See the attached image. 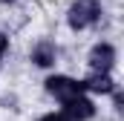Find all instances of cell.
Masks as SVG:
<instances>
[{"mask_svg": "<svg viewBox=\"0 0 124 121\" xmlns=\"http://www.w3.org/2000/svg\"><path fill=\"white\" fill-rule=\"evenodd\" d=\"M98 15H101L98 0H78V3L69 6V26L72 29H87L98 20Z\"/></svg>", "mask_w": 124, "mask_h": 121, "instance_id": "1", "label": "cell"}, {"mask_svg": "<svg viewBox=\"0 0 124 121\" xmlns=\"http://www.w3.org/2000/svg\"><path fill=\"white\" fill-rule=\"evenodd\" d=\"M46 92H52V95L61 98V101H69V98H75V95L84 92V84H78V81H72V78H66V75H55V78L46 81Z\"/></svg>", "mask_w": 124, "mask_h": 121, "instance_id": "2", "label": "cell"}, {"mask_svg": "<svg viewBox=\"0 0 124 121\" xmlns=\"http://www.w3.org/2000/svg\"><path fill=\"white\" fill-rule=\"evenodd\" d=\"M95 115V107L90 98H84V95H75V98H69V101H63V118L66 121H87Z\"/></svg>", "mask_w": 124, "mask_h": 121, "instance_id": "3", "label": "cell"}, {"mask_svg": "<svg viewBox=\"0 0 124 121\" xmlns=\"http://www.w3.org/2000/svg\"><path fill=\"white\" fill-rule=\"evenodd\" d=\"M113 63H116V49H113L110 43L93 46V52H90V66H93V72H110Z\"/></svg>", "mask_w": 124, "mask_h": 121, "instance_id": "4", "label": "cell"}, {"mask_svg": "<svg viewBox=\"0 0 124 121\" xmlns=\"http://www.w3.org/2000/svg\"><path fill=\"white\" fill-rule=\"evenodd\" d=\"M84 84V90L90 92H98V95H113V90H116V81L110 78V72H93L87 81H81Z\"/></svg>", "mask_w": 124, "mask_h": 121, "instance_id": "5", "label": "cell"}, {"mask_svg": "<svg viewBox=\"0 0 124 121\" xmlns=\"http://www.w3.org/2000/svg\"><path fill=\"white\" fill-rule=\"evenodd\" d=\"M32 60L38 66H52L55 63V43L52 40H40L35 49H32Z\"/></svg>", "mask_w": 124, "mask_h": 121, "instance_id": "6", "label": "cell"}, {"mask_svg": "<svg viewBox=\"0 0 124 121\" xmlns=\"http://www.w3.org/2000/svg\"><path fill=\"white\" fill-rule=\"evenodd\" d=\"M38 121H66V118H63V113H49V115H43Z\"/></svg>", "mask_w": 124, "mask_h": 121, "instance_id": "7", "label": "cell"}, {"mask_svg": "<svg viewBox=\"0 0 124 121\" xmlns=\"http://www.w3.org/2000/svg\"><path fill=\"white\" fill-rule=\"evenodd\" d=\"M6 49H9V38L0 32V58H3V52H6Z\"/></svg>", "mask_w": 124, "mask_h": 121, "instance_id": "8", "label": "cell"}, {"mask_svg": "<svg viewBox=\"0 0 124 121\" xmlns=\"http://www.w3.org/2000/svg\"><path fill=\"white\" fill-rule=\"evenodd\" d=\"M0 3H15V0H0Z\"/></svg>", "mask_w": 124, "mask_h": 121, "instance_id": "9", "label": "cell"}]
</instances>
